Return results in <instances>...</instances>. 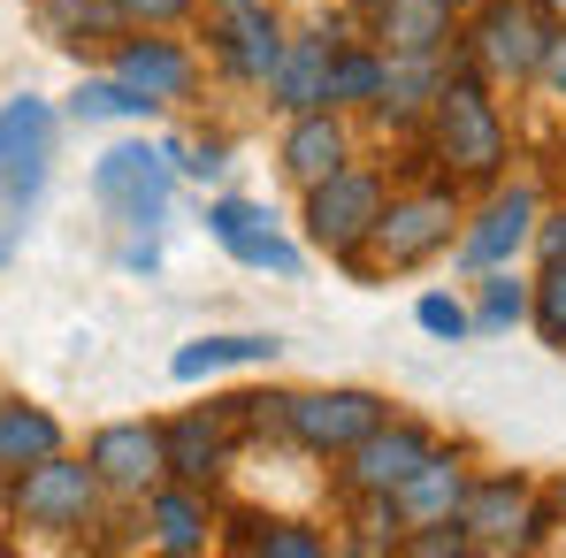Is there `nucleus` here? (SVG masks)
I'll return each instance as SVG.
<instances>
[{"instance_id": "23", "label": "nucleus", "mask_w": 566, "mask_h": 558, "mask_svg": "<svg viewBox=\"0 0 566 558\" xmlns=\"http://www.w3.org/2000/svg\"><path fill=\"white\" fill-rule=\"evenodd\" d=\"M54 452H70L62 421H54V413H39V406L0 398V474H15V466H31V460H54Z\"/></svg>"}, {"instance_id": "38", "label": "nucleus", "mask_w": 566, "mask_h": 558, "mask_svg": "<svg viewBox=\"0 0 566 558\" xmlns=\"http://www.w3.org/2000/svg\"><path fill=\"white\" fill-rule=\"evenodd\" d=\"M353 8H360V15H368V8H376V0H353Z\"/></svg>"}, {"instance_id": "29", "label": "nucleus", "mask_w": 566, "mask_h": 558, "mask_svg": "<svg viewBox=\"0 0 566 558\" xmlns=\"http://www.w3.org/2000/svg\"><path fill=\"white\" fill-rule=\"evenodd\" d=\"M528 322H536V337L566 352V261H544L536 283H528Z\"/></svg>"}, {"instance_id": "27", "label": "nucleus", "mask_w": 566, "mask_h": 558, "mask_svg": "<svg viewBox=\"0 0 566 558\" xmlns=\"http://www.w3.org/2000/svg\"><path fill=\"white\" fill-rule=\"evenodd\" d=\"M474 337H497V329H521L528 322V283L513 276V269H482L474 276Z\"/></svg>"}, {"instance_id": "31", "label": "nucleus", "mask_w": 566, "mask_h": 558, "mask_svg": "<svg viewBox=\"0 0 566 558\" xmlns=\"http://www.w3.org/2000/svg\"><path fill=\"white\" fill-rule=\"evenodd\" d=\"M245 551H261V558H322L329 536H314V528H298V520H269V528L245 536Z\"/></svg>"}, {"instance_id": "6", "label": "nucleus", "mask_w": 566, "mask_h": 558, "mask_svg": "<svg viewBox=\"0 0 566 558\" xmlns=\"http://www.w3.org/2000/svg\"><path fill=\"white\" fill-rule=\"evenodd\" d=\"M382 199H390V185H382V169H368V161H345L337 177L306 185V207H298L306 245L329 253V261H353V253L368 245V230H376Z\"/></svg>"}, {"instance_id": "24", "label": "nucleus", "mask_w": 566, "mask_h": 558, "mask_svg": "<svg viewBox=\"0 0 566 558\" xmlns=\"http://www.w3.org/2000/svg\"><path fill=\"white\" fill-rule=\"evenodd\" d=\"M390 70H382V93H376V115L382 123H421L429 115V99L444 85V62H398V54H382Z\"/></svg>"}, {"instance_id": "10", "label": "nucleus", "mask_w": 566, "mask_h": 558, "mask_svg": "<svg viewBox=\"0 0 566 558\" xmlns=\"http://www.w3.org/2000/svg\"><path fill=\"white\" fill-rule=\"evenodd\" d=\"M536 214H544L536 185H497L468 222H460V269H468V276L513 269V261L528 253V238H536Z\"/></svg>"}, {"instance_id": "17", "label": "nucleus", "mask_w": 566, "mask_h": 558, "mask_svg": "<svg viewBox=\"0 0 566 558\" xmlns=\"http://www.w3.org/2000/svg\"><path fill=\"white\" fill-rule=\"evenodd\" d=\"M329 62H337V31H291L276 54V70H269V107L276 115H314V107H329Z\"/></svg>"}, {"instance_id": "19", "label": "nucleus", "mask_w": 566, "mask_h": 558, "mask_svg": "<svg viewBox=\"0 0 566 558\" xmlns=\"http://www.w3.org/2000/svg\"><path fill=\"white\" fill-rule=\"evenodd\" d=\"M353 161V130H345V107H314V115H283V177L306 191L322 177H337Z\"/></svg>"}, {"instance_id": "39", "label": "nucleus", "mask_w": 566, "mask_h": 558, "mask_svg": "<svg viewBox=\"0 0 566 558\" xmlns=\"http://www.w3.org/2000/svg\"><path fill=\"white\" fill-rule=\"evenodd\" d=\"M559 505H566V489H559Z\"/></svg>"}, {"instance_id": "4", "label": "nucleus", "mask_w": 566, "mask_h": 558, "mask_svg": "<svg viewBox=\"0 0 566 558\" xmlns=\"http://www.w3.org/2000/svg\"><path fill=\"white\" fill-rule=\"evenodd\" d=\"M544 39H552V15L528 0H482L460 23V54L482 85H528L544 62Z\"/></svg>"}, {"instance_id": "16", "label": "nucleus", "mask_w": 566, "mask_h": 558, "mask_svg": "<svg viewBox=\"0 0 566 558\" xmlns=\"http://www.w3.org/2000/svg\"><path fill=\"white\" fill-rule=\"evenodd\" d=\"M207 238L230 253V261H245V269H276V276H298V245L276 230V214L269 207H253V199H207Z\"/></svg>"}, {"instance_id": "32", "label": "nucleus", "mask_w": 566, "mask_h": 558, "mask_svg": "<svg viewBox=\"0 0 566 558\" xmlns=\"http://www.w3.org/2000/svg\"><path fill=\"white\" fill-rule=\"evenodd\" d=\"M199 0H115V15H123V31H177Z\"/></svg>"}, {"instance_id": "20", "label": "nucleus", "mask_w": 566, "mask_h": 558, "mask_svg": "<svg viewBox=\"0 0 566 558\" xmlns=\"http://www.w3.org/2000/svg\"><path fill=\"white\" fill-rule=\"evenodd\" d=\"M146 536L161 544V551H177V558H191V551H207V536H214V505H207V489H191V482H154L146 497Z\"/></svg>"}, {"instance_id": "13", "label": "nucleus", "mask_w": 566, "mask_h": 558, "mask_svg": "<svg viewBox=\"0 0 566 558\" xmlns=\"http://www.w3.org/2000/svg\"><path fill=\"white\" fill-rule=\"evenodd\" d=\"M460 23H468L460 0H376L368 8V39L398 62H444L460 46Z\"/></svg>"}, {"instance_id": "7", "label": "nucleus", "mask_w": 566, "mask_h": 558, "mask_svg": "<svg viewBox=\"0 0 566 558\" xmlns=\"http://www.w3.org/2000/svg\"><path fill=\"white\" fill-rule=\"evenodd\" d=\"M54 130H62V115H54L46 99L15 93L0 107V214H8V222H23V214L39 207L46 169H54Z\"/></svg>"}, {"instance_id": "15", "label": "nucleus", "mask_w": 566, "mask_h": 558, "mask_svg": "<svg viewBox=\"0 0 566 558\" xmlns=\"http://www.w3.org/2000/svg\"><path fill=\"white\" fill-rule=\"evenodd\" d=\"M429 452H437V436H429L421 421H390V413H382L376 429L345 452V489H353V497H390Z\"/></svg>"}, {"instance_id": "34", "label": "nucleus", "mask_w": 566, "mask_h": 558, "mask_svg": "<svg viewBox=\"0 0 566 558\" xmlns=\"http://www.w3.org/2000/svg\"><path fill=\"white\" fill-rule=\"evenodd\" d=\"M528 253H536V261H566V207H544V214H536Z\"/></svg>"}, {"instance_id": "14", "label": "nucleus", "mask_w": 566, "mask_h": 558, "mask_svg": "<svg viewBox=\"0 0 566 558\" xmlns=\"http://www.w3.org/2000/svg\"><path fill=\"white\" fill-rule=\"evenodd\" d=\"M85 466L99 474L107 497H146L161 474H169V452H161V421H107L85 444Z\"/></svg>"}, {"instance_id": "5", "label": "nucleus", "mask_w": 566, "mask_h": 558, "mask_svg": "<svg viewBox=\"0 0 566 558\" xmlns=\"http://www.w3.org/2000/svg\"><path fill=\"white\" fill-rule=\"evenodd\" d=\"M93 199L130 230V238H154L169 222V199H177V161L146 138H123L93 161Z\"/></svg>"}, {"instance_id": "37", "label": "nucleus", "mask_w": 566, "mask_h": 558, "mask_svg": "<svg viewBox=\"0 0 566 558\" xmlns=\"http://www.w3.org/2000/svg\"><path fill=\"white\" fill-rule=\"evenodd\" d=\"M207 8H245V0H207Z\"/></svg>"}, {"instance_id": "30", "label": "nucleus", "mask_w": 566, "mask_h": 558, "mask_svg": "<svg viewBox=\"0 0 566 558\" xmlns=\"http://www.w3.org/2000/svg\"><path fill=\"white\" fill-rule=\"evenodd\" d=\"M413 322L429 329V337H444V345H460V337H474V314L460 291H421L413 298Z\"/></svg>"}, {"instance_id": "3", "label": "nucleus", "mask_w": 566, "mask_h": 558, "mask_svg": "<svg viewBox=\"0 0 566 558\" xmlns=\"http://www.w3.org/2000/svg\"><path fill=\"white\" fill-rule=\"evenodd\" d=\"M99 505H107L99 474L85 460H70V452L31 460V466L8 474V513H15L23 528H39V536H85L99 520Z\"/></svg>"}, {"instance_id": "28", "label": "nucleus", "mask_w": 566, "mask_h": 558, "mask_svg": "<svg viewBox=\"0 0 566 558\" xmlns=\"http://www.w3.org/2000/svg\"><path fill=\"white\" fill-rule=\"evenodd\" d=\"M382 46L368 39V46H337V62H329V107H376L382 93Z\"/></svg>"}, {"instance_id": "35", "label": "nucleus", "mask_w": 566, "mask_h": 558, "mask_svg": "<svg viewBox=\"0 0 566 558\" xmlns=\"http://www.w3.org/2000/svg\"><path fill=\"white\" fill-rule=\"evenodd\" d=\"M123 269H130V276H154V269H161V245H154V238H130V245H123Z\"/></svg>"}, {"instance_id": "25", "label": "nucleus", "mask_w": 566, "mask_h": 558, "mask_svg": "<svg viewBox=\"0 0 566 558\" xmlns=\"http://www.w3.org/2000/svg\"><path fill=\"white\" fill-rule=\"evenodd\" d=\"M39 31L54 46H99V39H123V15L115 0H39Z\"/></svg>"}, {"instance_id": "9", "label": "nucleus", "mask_w": 566, "mask_h": 558, "mask_svg": "<svg viewBox=\"0 0 566 558\" xmlns=\"http://www.w3.org/2000/svg\"><path fill=\"white\" fill-rule=\"evenodd\" d=\"M382 413H390V406H382L376 390H298V398H283L276 421L291 429L298 452H314V460H345Z\"/></svg>"}, {"instance_id": "21", "label": "nucleus", "mask_w": 566, "mask_h": 558, "mask_svg": "<svg viewBox=\"0 0 566 558\" xmlns=\"http://www.w3.org/2000/svg\"><path fill=\"white\" fill-rule=\"evenodd\" d=\"M161 452H169V482L207 489V482L222 474L230 429H222V413H185V421H161Z\"/></svg>"}, {"instance_id": "11", "label": "nucleus", "mask_w": 566, "mask_h": 558, "mask_svg": "<svg viewBox=\"0 0 566 558\" xmlns=\"http://www.w3.org/2000/svg\"><path fill=\"white\" fill-rule=\"evenodd\" d=\"M283 15L269 0H245V8H214V31H207V54H214V70L230 77V85H269V70H276L283 54Z\"/></svg>"}, {"instance_id": "36", "label": "nucleus", "mask_w": 566, "mask_h": 558, "mask_svg": "<svg viewBox=\"0 0 566 558\" xmlns=\"http://www.w3.org/2000/svg\"><path fill=\"white\" fill-rule=\"evenodd\" d=\"M536 8H544V15H552V23H566V0H536Z\"/></svg>"}, {"instance_id": "18", "label": "nucleus", "mask_w": 566, "mask_h": 558, "mask_svg": "<svg viewBox=\"0 0 566 558\" xmlns=\"http://www.w3.org/2000/svg\"><path fill=\"white\" fill-rule=\"evenodd\" d=\"M468 460L460 452H429V460L413 466L390 497H382V513H390V528H421V520H460V497H468Z\"/></svg>"}, {"instance_id": "8", "label": "nucleus", "mask_w": 566, "mask_h": 558, "mask_svg": "<svg viewBox=\"0 0 566 558\" xmlns=\"http://www.w3.org/2000/svg\"><path fill=\"white\" fill-rule=\"evenodd\" d=\"M460 528H468L474 551H536L552 513L536 505L528 474H474L468 497H460Z\"/></svg>"}, {"instance_id": "33", "label": "nucleus", "mask_w": 566, "mask_h": 558, "mask_svg": "<svg viewBox=\"0 0 566 558\" xmlns=\"http://www.w3.org/2000/svg\"><path fill=\"white\" fill-rule=\"evenodd\" d=\"M536 93L566 99V23H552V39H544V62H536V77H528Z\"/></svg>"}, {"instance_id": "1", "label": "nucleus", "mask_w": 566, "mask_h": 558, "mask_svg": "<svg viewBox=\"0 0 566 558\" xmlns=\"http://www.w3.org/2000/svg\"><path fill=\"white\" fill-rule=\"evenodd\" d=\"M421 123H429V154L444 161L452 185H497V177H505L513 130H505L490 85L474 77L468 62H460V77H452V54H444V85H437V99H429Z\"/></svg>"}, {"instance_id": "22", "label": "nucleus", "mask_w": 566, "mask_h": 558, "mask_svg": "<svg viewBox=\"0 0 566 558\" xmlns=\"http://www.w3.org/2000/svg\"><path fill=\"white\" fill-rule=\"evenodd\" d=\"M276 352H283V337H191V345H177L169 375L177 382H207L222 368H276Z\"/></svg>"}, {"instance_id": "2", "label": "nucleus", "mask_w": 566, "mask_h": 558, "mask_svg": "<svg viewBox=\"0 0 566 558\" xmlns=\"http://www.w3.org/2000/svg\"><path fill=\"white\" fill-rule=\"evenodd\" d=\"M460 185H413V191H390L368 230V245L345 261L360 276H390V269H429L437 253L460 245Z\"/></svg>"}, {"instance_id": "26", "label": "nucleus", "mask_w": 566, "mask_h": 558, "mask_svg": "<svg viewBox=\"0 0 566 558\" xmlns=\"http://www.w3.org/2000/svg\"><path fill=\"white\" fill-rule=\"evenodd\" d=\"M70 115H77V123H154L161 107L138 93V85H123V77L107 70V77H85V85L70 93Z\"/></svg>"}, {"instance_id": "12", "label": "nucleus", "mask_w": 566, "mask_h": 558, "mask_svg": "<svg viewBox=\"0 0 566 558\" xmlns=\"http://www.w3.org/2000/svg\"><path fill=\"white\" fill-rule=\"evenodd\" d=\"M107 70L123 85H138L154 107H177V99L199 93V54H191L177 31H123L115 54H107Z\"/></svg>"}]
</instances>
